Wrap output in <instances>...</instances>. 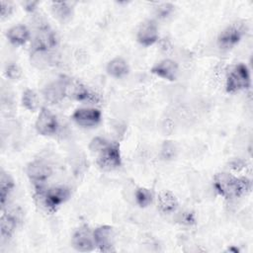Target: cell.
I'll return each instance as SVG.
<instances>
[{"label": "cell", "mask_w": 253, "mask_h": 253, "mask_svg": "<svg viewBox=\"0 0 253 253\" xmlns=\"http://www.w3.org/2000/svg\"><path fill=\"white\" fill-rule=\"evenodd\" d=\"M213 187L225 199L239 198L251 190V181L246 177H235L227 172H220L213 177Z\"/></svg>", "instance_id": "cell-1"}, {"label": "cell", "mask_w": 253, "mask_h": 253, "mask_svg": "<svg viewBox=\"0 0 253 253\" xmlns=\"http://www.w3.org/2000/svg\"><path fill=\"white\" fill-rule=\"evenodd\" d=\"M70 190L66 186L36 189V200L48 212H54L70 198Z\"/></svg>", "instance_id": "cell-2"}, {"label": "cell", "mask_w": 253, "mask_h": 253, "mask_svg": "<svg viewBox=\"0 0 253 253\" xmlns=\"http://www.w3.org/2000/svg\"><path fill=\"white\" fill-rule=\"evenodd\" d=\"M58 44V39L56 34L48 27V25H42L36 33L35 38L31 43V53L34 52H50Z\"/></svg>", "instance_id": "cell-3"}, {"label": "cell", "mask_w": 253, "mask_h": 253, "mask_svg": "<svg viewBox=\"0 0 253 253\" xmlns=\"http://www.w3.org/2000/svg\"><path fill=\"white\" fill-rule=\"evenodd\" d=\"M250 87V73L244 63H238L232 67L226 78L225 89L227 93H235Z\"/></svg>", "instance_id": "cell-4"}, {"label": "cell", "mask_w": 253, "mask_h": 253, "mask_svg": "<svg viewBox=\"0 0 253 253\" xmlns=\"http://www.w3.org/2000/svg\"><path fill=\"white\" fill-rule=\"evenodd\" d=\"M247 27L243 22L233 23L224 28L217 37V45L221 49H230L234 47L243 38Z\"/></svg>", "instance_id": "cell-5"}, {"label": "cell", "mask_w": 253, "mask_h": 253, "mask_svg": "<svg viewBox=\"0 0 253 253\" xmlns=\"http://www.w3.org/2000/svg\"><path fill=\"white\" fill-rule=\"evenodd\" d=\"M97 165L104 171H112L122 165L120 145L116 142H109L98 152Z\"/></svg>", "instance_id": "cell-6"}, {"label": "cell", "mask_w": 253, "mask_h": 253, "mask_svg": "<svg viewBox=\"0 0 253 253\" xmlns=\"http://www.w3.org/2000/svg\"><path fill=\"white\" fill-rule=\"evenodd\" d=\"M26 173L31 182L35 185V188L44 187L45 181L51 176V167L43 160L36 159L27 165Z\"/></svg>", "instance_id": "cell-7"}, {"label": "cell", "mask_w": 253, "mask_h": 253, "mask_svg": "<svg viewBox=\"0 0 253 253\" xmlns=\"http://www.w3.org/2000/svg\"><path fill=\"white\" fill-rule=\"evenodd\" d=\"M35 127L42 135L54 134L58 129L57 118L50 110L42 107L35 123Z\"/></svg>", "instance_id": "cell-8"}, {"label": "cell", "mask_w": 253, "mask_h": 253, "mask_svg": "<svg viewBox=\"0 0 253 253\" xmlns=\"http://www.w3.org/2000/svg\"><path fill=\"white\" fill-rule=\"evenodd\" d=\"M66 96L82 102L95 103L99 101L98 95L94 94L84 84L79 81L67 78L66 80Z\"/></svg>", "instance_id": "cell-9"}, {"label": "cell", "mask_w": 253, "mask_h": 253, "mask_svg": "<svg viewBox=\"0 0 253 253\" xmlns=\"http://www.w3.org/2000/svg\"><path fill=\"white\" fill-rule=\"evenodd\" d=\"M72 246L76 251L79 252H90L96 247L93 231L87 225H82L75 230L71 240Z\"/></svg>", "instance_id": "cell-10"}, {"label": "cell", "mask_w": 253, "mask_h": 253, "mask_svg": "<svg viewBox=\"0 0 253 253\" xmlns=\"http://www.w3.org/2000/svg\"><path fill=\"white\" fill-rule=\"evenodd\" d=\"M93 237L96 247L102 252L114 251L115 233L110 225H100L93 230Z\"/></svg>", "instance_id": "cell-11"}, {"label": "cell", "mask_w": 253, "mask_h": 253, "mask_svg": "<svg viewBox=\"0 0 253 253\" xmlns=\"http://www.w3.org/2000/svg\"><path fill=\"white\" fill-rule=\"evenodd\" d=\"M137 42L143 46H150L158 40V26L152 19L143 21L136 33Z\"/></svg>", "instance_id": "cell-12"}, {"label": "cell", "mask_w": 253, "mask_h": 253, "mask_svg": "<svg viewBox=\"0 0 253 253\" xmlns=\"http://www.w3.org/2000/svg\"><path fill=\"white\" fill-rule=\"evenodd\" d=\"M101 111L95 108H80L72 114V120L80 126L93 127L101 122Z\"/></svg>", "instance_id": "cell-13"}, {"label": "cell", "mask_w": 253, "mask_h": 253, "mask_svg": "<svg viewBox=\"0 0 253 253\" xmlns=\"http://www.w3.org/2000/svg\"><path fill=\"white\" fill-rule=\"evenodd\" d=\"M66 80L67 77L61 76L56 81L46 85L42 90V95L45 101L50 104L61 102L66 97Z\"/></svg>", "instance_id": "cell-14"}, {"label": "cell", "mask_w": 253, "mask_h": 253, "mask_svg": "<svg viewBox=\"0 0 253 253\" xmlns=\"http://www.w3.org/2000/svg\"><path fill=\"white\" fill-rule=\"evenodd\" d=\"M150 72L164 80L168 81H176L179 75V66L176 61L165 58L154 64Z\"/></svg>", "instance_id": "cell-15"}, {"label": "cell", "mask_w": 253, "mask_h": 253, "mask_svg": "<svg viewBox=\"0 0 253 253\" xmlns=\"http://www.w3.org/2000/svg\"><path fill=\"white\" fill-rule=\"evenodd\" d=\"M157 208L163 213H172L178 208L176 196L167 190L161 191L157 196Z\"/></svg>", "instance_id": "cell-16"}, {"label": "cell", "mask_w": 253, "mask_h": 253, "mask_svg": "<svg viewBox=\"0 0 253 253\" xmlns=\"http://www.w3.org/2000/svg\"><path fill=\"white\" fill-rule=\"evenodd\" d=\"M6 37L12 44L23 45L30 40L31 35L29 29L25 25H16L7 31Z\"/></svg>", "instance_id": "cell-17"}, {"label": "cell", "mask_w": 253, "mask_h": 253, "mask_svg": "<svg viewBox=\"0 0 253 253\" xmlns=\"http://www.w3.org/2000/svg\"><path fill=\"white\" fill-rule=\"evenodd\" d=\"M107 73L114 78H123L129 72V66L127 62L120 56L111 59L106 66Z\"/></svg>", "instance_id": "cell-18"}, {"label": "cell", "mask_w": 253, "mask_h": 253, "mask_svg": "<svg viewBox=\"0 0 253 253\" xmlns=\"http://www.w3.org/2000/svg\"><path fill=\"white\" fill-rule=\"evenodd\" d=\"M50 9L53 17L60 23H67L72 18L73 9L67 2H52Z\"/></svg>", "instance_id": "cell-19"}, {"label": "cell", "mask_w": 253, "mask_h": 253, "mask_svg": "<svg viewBox=\"0 0 253 253\" xmlns=\"http://www.w3.org/2000/svg\"><path fill=\"white\" fill-rule=\"evenodd\" d=\"M18 218L13 212L3 213L0 219L1 235L4 238H10L17 227Z\"/></svg>", "instance_id": "cell-20"}, {"label": "cell", "mask_w": 253, "mask_h": 253, "mask_svg": "<svg viewBox=\"0 0 253 253\" xmlns=\"http://www.w3.org/2000/svg\"><path fill=\"white\" fill-rule=\"evenodd\" d=\"M15 187L13 178L4 170L1 171L0 175V203L2 209L5 207L6 201Z\"/></svg>", "instance_id": "cell-21"}, {"label": "cell", "mask_w": 253, "mask_h": 253, "mask_svg": "<svg viewBox=\"0 0 253 253\" xmlns=\"http://www.w3.org/2000/svg\"><path fill=\"white\" fill-rule=\"evenodd\" d=\"M39 96L36 91L32 89H27L24 91L22 96L23 106L30 112H35L39 108Z\"/></svg>", "instance_id": "cell-22"}, {"label": "cell", "mask_w": 253, "mask_h": 253, "mask_svg": "<svg viewBox=\"0 0 253 253\" xmlns=\"http://www.w3.org/2000/svg\"><path fill=\"white\" fill-rule=\"evenodd\" d=\"M135 201L140 208H146L153 201V193L147 188L140 187L135 191Z\"/></svg>", "instance_id": "cell-23"}, {"label": "cell", "mask_w": 253, "mask_h": 253, "mask_svg": "<svg viewBox=\"0 0 253 253\" xmlns=\"http://www.w3.org/2000/svg\"><path fill=\"white\" fill-rule=\"evenodd\" d=\"M174 8H175V6L171 3H168V2L161 3L157 7H155L154 13L158 19H165L173 13Z\"/></svg>", "instance_id": "cell-24"}, {"label": "cell", "mask_w": 253, "mask_h": 253, "mask_svg": "<svg viewBox=\"0 0 253 253\" xmlns=\"http://www.w3.org/2000/svg\"><path fill=\"white\" fill-rule=\"evenodd\" d=\"M161 156L165 160H171L176 156V146L172 141H164L161 148Z\"/></svg>", "instance_id": "cell-25"}, {"label": "cell", "mask_w": 253, "mask_h": 253, "mask_svg": "<svg viewBox=\"0 0 253 253\" xmlns=\"http://www.w3.org/2000/svg\"><path fill=\"white\" fill-rule=\"evenodd\" d=\"M5 74H6L7 78L16 81V80H19L21 78L22 70L16 63H11V64L6 66Z\"/></svg>", "instance_id": "cell-26"}, {"label": "cell", "mask_w": 253, "mask_h": 253, "mask_svg": "<svg viewBox=\"0 0 253 253\" xmlns=\"http://www.w3.org/2000/svg\"><path fill=\"white\" fill-rule=\"evenodd\" d=\"M108 143H109V141H107L105 138L100 137V136H97V137H94V138L91 140L90 145H89V148L91 149V151L98 153V152H99L101 149H103Z\"/></svg>", "instance_id": "cell-27"}, {"label": "cell", "mask_w": 253, "mask_h": 253, "mask_svg": "<svg viewBox=\"0 0 253 253\" xmlns=\"http://www.w3.org/2000/svg\"><path fill=\"white\" fill-rule=\"evenodd\" d=\"M0 8H1V19L2 20L8 18L13 12V6L10 2L1 1L0 2Z\"/></svg>", "instance_id": "cell-28"}, {"label": "cell", "mask_w": 253, "mask_h": 253, "mask_svg": "<svg viewBox=\"0 0 253 253\" xmlns=\"http://www.w3.org/2000/svg\"><path fill=\"white\" fill-rule=\"evenodd\" d=\"M180 221L183 224H187V225H192L196 223V218L193 212L187 211V212H183L180 216Z\"/></svg>", "instance_id": "cell-29"}, {"label": "cell", "mask_w": 253, "mask_h": 253, "mask_svg": "<svg viewBox=\"0 0 253 253\" xmlns=\"http://www.w3.org/2000/svg\"><path fill=\"white\" fill-rule=\"evenodd\" d=\"M38 4L37 1H26L23 3V6L27 12H34L37 9Z\"/></svg>", "instance_id": "cell-30"}, {"label": "cell", "mask_w": 253, "mask_h": 253, "mask_svg": "<svg viewBox=\"0 0 253 253\" xmlns=\"http://www.w3.org/2000/svg\"><path fill=\"white\" fill-rule=\"evenodd\" d=\"M228 251H232V252H234V253H237L239 250H238V248H235V247H230V248H228Z\"/></svg>", "instance_id": "cell-31"}]
</instances>
